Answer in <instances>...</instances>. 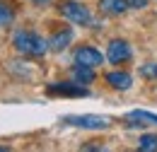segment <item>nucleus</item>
Returning <instances> with one entry per match:
<instances>
[{
	"label": "nucleus",
	"mask_w": 157,
	"mask_h": 152,
	"mask_svg": "<svg viewBox=\"0 0 157 152\" xmlns=\"http://www.w3.org/2000/svg\"><path fill=\"white\" fill-rule=\"evenodd\" d=\"M12 41H15V48L24 56H44L46 48H48V41H44L39 34L27 32V29H20Z\"/></svg>",
	"instance_id": "nucleus-1"
},
{
	"label": "nucleus",
	"mask_w": 157,
	"mask_h": 152,
	"mask_svg": "<svg viewBox=\"0 0 157 152\" xmlns=\"http://www.w3.org/2000/svg\"><path fill=\"white\" fill-rule=\"evenodd\" d=\"M60 15L65 19H70V22H75V24H82V27H87V24H94L92 22V15H90V10L78 2V0H65V2H60Z\"/></svg>",
	"instance_id": "nucleus-2"
},
{
	"label": "nucleus",
	"mask_w": 157,
	"mask_h": 152,
	"mask_svg": "<svg viewBox=\"0 0 157 152\" xmlns=\"http://www.w3.org/2000/svg\"><path fill=\"white\" fill-rule=\"evenodd\" d=\"M63 121L68 126H78V128H87V131H106L109 128V118H104V116H65Z\"/></svg>",
	"instance_id": "nucleus-3"
},
{
	"label": "nucleus",
	"mask_w": 157,
	"mask_h": 152,
	"mask_svg": "<svg viewBox=\"0 0 157 152\" xmlns=\"http://www.w3.org/2000/svg\"><path fill=\"white\" fill-rule=\"evenodd\" d=\"M131 58V46L126 44V41H121V39H114L111 44H109V48H106V60L109 63H123V60H128Z\"/></svg>",
	"instance_id": "nucleus-4"
},
{
	"label": "nucleus",
	"mask_w": 157,
	"mask_h": 152,
	"mask_svg": "<svg viewBox=\"0 0 157 152\" xmlns=\"http://www.w3.org/2000/svg\"><path fill=\"white\" fill-rule=\"evenodd\" d=\"M101 60H104V56L99 53L97 48H92V46H80L75 51V63H80V65L97 68V65H101Z\"/></svg>",
	"instance_id": "nucleus-5"
},
{
	"label": "nucleus",
	"mask_w": 157,
	"mask_h": 152,
	"mask_svg": "<svg viewBox=\"0 0 157 152\" xmlns=\"http://www.w3.org/2000/svg\"><path fill=\"white\" fill-rule=\"evenodd\" d=\"M48 94H58V97H87V89L85 87H80L78 85H68V82H53V85H48V89H46Z\"/></svg>",
	"instance_id": "nucleus-6"
},
{
	"label": "nucleus",
	"mask_w": 157,
	"mask_h": 152,
	"mask_svg": "<svg viewBox=\"0 0 157 152\" xmlns=\"http://www.w3.org/2000/svg\"><path fill=\"white\" fill-rule=\"evenodd\" d=\"M126 123L128 126H157V116L150 114V111H131L126 114Z\"/></svg>",
	"instance_id": "nucleus-7"
},
{
	"label": "nucleus",
	"mask_w": 157,
	"mask_h": 152,
	"mask_svg": "<svg viewBox=\"0 0 157 152\" xmlns=\"http://www.w3.org/2000/svg\"><path fill=\"white\" fill-rule=\"evenodd\" d=\"M99 10H101L104 15L116 17V15H123V12L128 10V2H126V0H99Z\"/></svg>",
	"instance_id": "nucleus-8"
},
{
	"label": "nucleus",
	"mask_w": 157,
	"mask_h": 152,
	"mask_svg": "<svg viewBox=\"0 0 157 152\" xmlns=\"http://www.w3.org/2000/svg\"><path fill=\"white\" fill-rule=\"evenodd\" d=\"M70 39H73V29H60V32H56L53 36L48 39V48H53V51H63V48L70 44Z\"/></svg>",
	"instance_id": "nucleus-9"
},
{
	"label": "nucleus",
	"mask_w": 157,
	"mask_h": 152,
	"mask_svg": "<svg viewBox=\"0 0 157 152\" xmlns=\"http://www.w3.org/2000/svg\"><path fill=\"white\" fill-rule=\"evenodd\" d=\"M106 82H109L111 87H116V89H128V87L133 85V77L128 75V73H109V75H106Z\"/></svg>",
	"instance_id": "nucleus-10"
},
{
	"label": "nucleus",
	"mask_w": 157,
	"mask_h": 152,
	"mask_svg": "<svg viewBox=\"0 0 157 152\" xmlns=\"http://www.w3.org/2000/svg\"><path fill=\"white\" fill-rule=\"evenodd\" d=\"M73 77H75V82H80V85H90L92 80H94V70L90 68V65H75L73 68Z\"/></svg>",
	"instance_id": "nucleus-11"
},
{
	"label": "nucleus",
	"mask_w": 157,
	"mask_h": 152,
	"mask_svg": "<svg viewBox=\"0 0 157 152\" xmlns=\"http://www.w3.org/2000/svg\"><path fill=\"white\" fill-rule=\"evenodd\" d=\"M12 19H15V12H12V7H10L7 2H2V0H0V27L10 24Z\"/></svg>",
	"instance_id": "nucleus-12"
},
{
	"label": "nucleus",
	"mask_w": 157,
	"mask_h": 152,
	"mask_svg": "<svg viewBox=\"0 0 157 152\" xmlns=\"http://www.w3.org/2000/svg\"><path fill=\"white\" fill-rule=\"evenodd\" d=\"M140 150L155 152L157 150V135H143V138H140Z\"/></svg>",
	"instance_id": "nucleus-13"
},
{
	"label": "nucleus",
	"mask_w": 157,
	"mask_h": 152,
	"mask_svg": "<svg viewBox=\"0 0 157 152\" xmlns=\"http://www.w3.org/2000/svg\"><path fill=\"white\" fill-rule=\"evenodd\" d=\"M140 75L147 77V80H155V77H157V65H155V63H147V65H143V68H140Z\"/></svg>",
	"instance_id": "nucleus-14"
},
{
	"label": "nucleus",
	"mask_w": 157,
	"mask_h": 152,
	"mask_svg": "<svg viewBox=\"0 0 157 152\" xmlns=\"http://www.w3.org/2000/svg\"><path fill=\"white\" fill-rule=\"evenodd\" d=\"M128 7H147V0H126Z\"/></svg>",
	"instance_id": "nucleus-15"
},
{
	"label": "nucleus",
	"mask_w": 157,
	"mask_h": 152,
	"mask_svg": "<svg viewBox=\"0 0 157 152\" xmlns=\"http://www.w3.org/2000/svg\"><path fill=\"white\" fill-rule=\"evenodd\" d=\"M34 2H39V5H44V2H48V0H34Z\"/></svg>",
	"instance_id": "nucleus-16"
}]
</instances>
